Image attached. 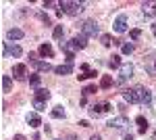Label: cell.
Here are the masks:
<instances>
[{"instance_id": "6da1fadb", "label": "cell", "mask_w": 156, "mask_h": 140, "mask_svg": "<svg viewBox=\"0 0 156 140\" xmlns=\"http://www.w3.org/2000/svg\"><path fill=\"white\" fill-rule=\"evenodd\" d=\"M60 6V11L62 13H67V15H79V13L83 11V2H69V0H62L58 4Z\"/></svg>"}, {"instance_id": "7a4b0ae2", "label": "cell", "mask_w": 156, "mask_h": 140, "mask_svg": "<svg viewBox=\"0 0 156 140\" xmlns=\"http://www.w3.org/2000/svg\"><path fill=\"white\" fill-rule=\"evenodd\" d=\"M133 90L137 92V98H140V103H144V105H150V103H152V92H150L148 88H144V86H135Z\"/></svg>"}, {"instance_id": "3957f363", "label": "cell", "mask_w": 156, "mask_h": 140, "mask_svg": "<svg viewBox=\"0 0 156 140\" xmlns=\"http://www.w3.org/2000/svg\"><path fill=\"white\" fill-rule=\"evenodd\" d=\"M60 46L62 48H75V50H77V48H85L87 46V38H85V36H75V38H73L71 40V44H60Z\"/></svg>"}, {"instance_id": "277c9868", "label": "cell", "mask_w": 156, "mask_h": 140, "mask_svg": "<svg viewBox=\"0 0 156 140\" xmlns=\"http://www.w3.org/2000/svg\"><path fill=\"white\" fill-rule=\"evenodd\" d=\"M81 29H83V36H96L98 34V23L92 21V19H87V21L81 23Z\"/></svg>"}, {"instance_id": "5b68a950", "label": "cell", "mask_w": 156, "mask_h": 140, "mask_svg": "<svg viewBox=\"0 0 156 140\" xmlns=\"http://www.w3.org/2000/svg\"><path fill=\"white\" fill-rule=\"evenodd\" d=\"M131 75H133V65H131V63H127V65H123V67H121V75H119V80H117V82L125 84Z\"/></svg>"}, {"instance_id": "8992f818", "label": "cell", "mask_w": 156, "mask_h": 140, "mask_svg": "<svg viewBox=\"0 0 156 140\" xmlns=\"http://www.w3.org/2000/svg\"><path fill=\"white\" fill-rule=\"evenodd\" d=\"M115 32L117 34H123V32H127V15H119L117 19H115Z\"/></svg>"}, {"instance_id": "52a82bcc", "label": "cell", "mask_w": 156, "mask_h": 140, "mask_svg": "<svg viewBox=\"0 0 156 140\" xmlns=\"http://www.w3.org/2000/svg\"><path fill=\"white\" fill-rule=\"evenodd\" d=\"M125 126H129V123H127V119H125L123 115L121 117H112V119L108 121V128H115V130H123Z\"/></svg>"}, {"instance_id": "ba28073f", "label": "cell", "mask_w": 156, "mask_h": 140, "mask_svg": "<svg viewBox=\"0 0 156 140\" xmlns=\"http://www.w3.org/2000/svg\"><path fill=\"white\" fill-rule=\"evenodd\" d=\"M2 55H4V57H6V55H11V57H21V55H23V50H21V46H17V44H11V46H6V44H4Z\"/></svg>"}, {"instance_id": "9c48e42d", "label": "cell", "mask_w": 156, "mask_h": 140, "mask_svg": "<svg viewBox=\"0 0 156 140\" xmlns=\"http://www.w3.org/2000/svg\"><path fill=\"white\" fill-rule=\"evenodd\" d=\"M25 73H27V67H25L23 63H17V65H12V75H15L17 80H23Z\"/></svg>"}, {"instance_id": "30bf717a", "label": "cell", "mask_w": 156, "mask_h": 140, "mask_svg": "<svg viewBox=\"0 0 156 140\" xmlns=\"http://www.w3.org/2000/svg\"><path fill=\"white\" fill-rule=\"evenodd\" d=\"M123 98H125V100H127V103H140V98H137V92H135V90H129V88H127V90H123Z\"/></svg>"}, {"instance_id": "8fae6325", "label": "cell", "mask_w": 156, "mask_h": 140, "mask_svg": "<svg viewBox=\"0 0 156 140\" xmlns=\"http://www.w3.org/2000/svg\"><path fill=\"white\" fill-rule=\"evenodd\" d=\"M27 123H29L31 128H40V126H42V119H40V115H36V113H29V115H27Z\"/></svg>"}, {"instance_id": "7c38bea8", "label": "cell", "mask_w": 156, "mask_h": 140, "mask_svg": "<svg viewBox=\"0 0 156 140\" xmlns=\"http://www.w3.org/2000/svg\"><path fill=\"white\" fill-rule=\"evenodd\" d=\"M9 40H21V38H23V29H19V27H12V29H9Z\"/></svg>"}, {"instance_id": "4fadbf2b", "label": "cell", "mask_w": 156, "mask_h": 140, "mask_svg": "<svg viewBox=\"0 0 156 140\" xmlns=\"http://www.w3.org/2000/svg\"><path fill=\"white\" fill-rule=\"evenodd\" d=\"M156 2H144V4H142V11H144V15L146 17H150V15H154L156 13Z\"/></svg>"}, {"instance_id": "5bb4252c", "label": "cell", "mask_w": 156, "mask_h": 140, "mask_svg": "<svg viewBox=\"0 0 156 140\" xmlns=\"http://www.w3.org/2000/svg\"><path fill=\"white\" fill-rule=\"evenodd\" d=\"M54 71L58 73V75H69V73H73V65H58V67H54Z\"/></svg>"}, {"instance_id": "9a60e30c", "label": "cell", "mask_w": 156, "mask_h": 140, "mask_svg": "<svg viewBox=\"0 0 156 140\" xmlns=\"http://www.w3.org/2000/svg\"><path fill=\"white\" fill-rule=\"evenodd\" d=\"M48 98H50V92L46 88H37L36 90V100H44V103H46Z\"/></svg>"}, {"instance_id": "2e32d148", "label": "cell", "mask_w": 156, "mask_h": 140, "mask_svg": "<svg viewBox=\"0 0 156 140\" xmlns=\"http://www.w3.org/2000/svg\"><path fill=\"white\" fill-rule=\"evenodd\" d=\"M135 121H137V126H140V134H146V130H148V119H146L144 115H137Z\"/></svg>"}, {"instance_id": "e0dca14e", "label": "cell", "mask_w": 156, "mask_h": 140, "mask_svg": "<svg viewBox=\"0 0 156 140\" xmlns=\"http://www.w3.org/2000/svg\"><path fill=\"white\" fill-rule=\"evenodd\" d=\"M11 88H12L11 75H2V92H11Z\"/></svg>"}, {"instance_id": "ac0fdd59", "label": "cell", "mask_w": 156, "mask_h": 140, "mask_svg": "<svg viewBox=\"0 0 156 140\" xmlns=\"http://www.w3.org/2000/svg\"><path fill=\"white\" fill-rule=\"evenodd\" d=\"M34 67L40 69V71H50V69H52V65L46 63V61H34Z\"/></svg>"}, {"instance_id": "d6986e66", "label": "cell", "mask_w": 156, "mask_h": 140, "mask_svg": "<svg viewBox=\"0 0 156 140\" xmlns=\"http://www.w3.org/2000/svg\"><path fill=\"white\" fill-rule=\"evenodd\" d=\"M40 55H42V57H52L54 50H52L50 44H42V46H40Z\"/></svg>"}, {"instance_id": "ffe728a7", "label": "cell", "mask_w": 156, "mask_h": 140, "mask_svg": "<svg viewBox=\"0 0 156 140\" xmlns=\"http://www.w3.org/2000/svg\"><path fill=\"white\" fill-rule=\"evenodd\" d=\"M50 115L54 117V119H65V109H62V107H54Z\"/></svg>"}, {"instance_id": "44dd1931", "label": "cell", "mask_w": 156, "mask_h": 140, "mask_svg": "<svg viewBox=\"0 0 156 140\" xmlns=\"http://www.w3.org/2000/svg\"><path fill=\"white\" fill-rule=\"evenodd\" d=\"M110 86H112V78H110V75H102V80H100V88L108 90Z\"/></svg>"}, {"instance_id": "7402d4cb", "label": "cell", "mask_w": 156, "mask_h": 140, "mask_svg": "<svg viewBox=\"0 0 156 140\" xmlns=\"http://www.w3.org/2000/svg\"><path fill=\"white\" fill-rule=\"evenodd\" d=\"M108 65H110L112 69L121 67V57H119V55H112V57H110V61H108Z\"/></svg>"}, {"instance_id": "603a6c76", "label": "cell", "mask_w": 156, "mask_h": 140, "mask_svg": "<svg viewBox=\"0 0 156 140\" xmlns=\"http://www.w3.org/2000/svg\"><path fill=\"white\" fill-rule=\"evenodd\" d=\"M100 113H104V109H102V105H94L92 109H90V117H98Z\"/></svg>"}, {"instance_id": "cb8c5ba5", "label": "cell", "mask_w": 156, "mask_h": 140, "mask_svg": "<svg viewBox=\"0 0 156 140\" xmlns=\"http://www.w3.org/2000/svg\"><path fill=\"white\" fill-rule=\"evenodd\" d=\"M62 34H65L62 25H56V27H54V32H52V36H54V40H60V38H62Z\"/></svg>"}, {"instance_id": "d4e9b609", "label": "cell", "mask_w": 156, "mask_h": 140, "mask_svg": "<svg viewBox=\"0 0 156 140\" xmlns=\"http://www.w3.org/2000/svg\"><path fill=\"white\" fill-rule=\"evenodd\" d=\"M94 92H98V86H96V84H90V86H85V88H83V96L94 94Z\"/></svg>"}, {"instance_id": "484cf974", "label": "cell", "mask_w": 156, "mask_h": 140, "mask_svg": "<svg viewBox=\"0 0 156 140\" xmlns=\"http://www.w3.org/2000/svg\"><path fill=\"white\" fill-rule=\"evenodd\" d=\"M94 75H98L96 71H81V73H79V75H77V78H79V80H87V78H94Z\"/></svg>"}, {"instance_id": "4316f807", "label": "cell", "mask_w": 156, "mask_h": 140, "mask_svg": "<svg viewBox=\"0 0 156 140\" xmlns=\"http://www.w3.org/2000/svg\"><path fill=\"white\" fill-rule=\"evenodd\" d=\"M34 109H36V111H46V103H44V100H36V98H34Z\"/></svg>"}, {"instance_id": "83f0119b", "label": "cell", "mask_w": 156, "mask_h": 140, "mask_svg": "<svg viewBox=\"0 0 156 140\" xmlns=\"http://www.w3.org/2000/svg\"><path fill=\"white\" fill-rule=\"evenodd\" d=\"M100 40H102V44H104V46H110V44H115V40H112V38H110L108 34H102V38H100Z\"/></svg>"}, {"instance_id": "f1b7e54d", "label": "cell", "mask_w": 156, "mask_h": 140, "mask_svg": "<svg viewBox=\"0 0 156 140\" xmlns=\"http://www.w3.org/2000/svg\"><path fill=\"white\" fill-rule=\"evenodd\" d=\"M121 50H123V55H131V52H133V44H131V42H127V44L121 46Z\"/></svg>"}, {"instance_id": "f546056e", "label": "cell", "mask_w": 156, "mask_h": 140, "mask_svg": "<svg viewBox=\"0 0 156 140\" xmlns=\"http://www.w3.org/2000/svg\"><path fill=\"white\" fill-rule=\"evenodd\" d=\"M29 84H31V86H40V75H31V78H29Z\"/></svg>"}, {"instance_id": "4dcf8cb0", "label": "cell", "mask_w": 156, "mask_h": 140, "mask_svg": "<svg viewBox=\"0 0 156 140\" xmlns=\"http://www.w3.org/2000/svg\"><path fill=\"white\" fill-rule=\"evenodd\" d=\"M40 19H42V21H44L46 25H50V17L46 15V13H40Z\"/></svg>"}, {"instance_id": "1f68e13d", "label": "cell", "mask_w": 156, "mask_h": 140, "mask_svg": "<svg viewBox=\"0 0 156 140\" xmlns=\"http://www.w3.org/2000/svg\"><path fill=\"white\" fill-rule=\"evenodd\" d=\"M140 36H142V32H140V29H131V38H133V40H137Z\"/></svg>"}, {"instance_id": "d6a6232c", "label": "cell", "mask_w": 156, "mask_h": 140, "mask_svg": "<svg viewBox=\"0 0 156 140\" xmlns=\"http://www.w3.org/2000/svg\"><path fill=\"white\" fill-rule=\"evenodd\" d=\"M12 140H27V138H25L23 134H15V136H12Z\"/></svg>"}, {"instance_id": "836d02e7", "label": "cell", "mask_w": 156, "mask_h": 140, "mask_svg": "<svg viewBox=\"0 0 156 140\" xmlns=\"http://www.w3.org/2000/svg\"><path fill=\"white\" fill-rule=\"evenodd\" d=\"M90 140H102V136H100V134H94V136H92Z\"/></svg>"}, {"instance_id": "e575fe53", "label": "cell", "mask_w": 156, "mask_h": 140, "mask_svg": "<svg viewBox=\"0 0 156 140\" xmlns=\"http://www.w3.org/2000/svg\"><path fill=\"white\" fill-rule=\"evenodd\" d=\"M125 140H133V134H125Z\"/></svg>"}, {"instance_id": "d590c367", "label": "cell", "mask_w": 156, "mask_h": 140, "mask_svg": "<svg viewBox=\"0 0 156 140\" xmlns=\"http://www.w3.org/2000/svg\"><path fill=\"white\" fill-rule=\"evenodd\" d=\"M152 32H154V36H156V23H154V25H152Z\"/></svg>"}, {"instance_id": "8d00e7d4", "label": "cell", "mask_w": 156, "mask_h": 140, "mask_svg": "<svg viewBox=\"0 0 156 140\" xmlns=\"http://www.w3.org/2000/svg\"><path fill=\"white\" fill-rule=\"evenodd\" d=\"M54 140H60V138H54Z\"/></svg>"}]
</instances>
